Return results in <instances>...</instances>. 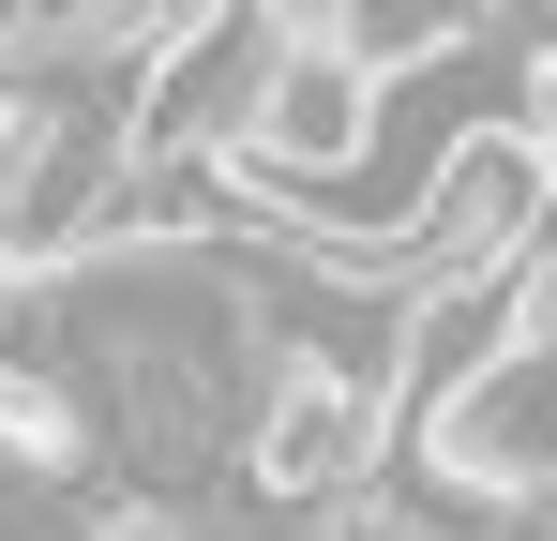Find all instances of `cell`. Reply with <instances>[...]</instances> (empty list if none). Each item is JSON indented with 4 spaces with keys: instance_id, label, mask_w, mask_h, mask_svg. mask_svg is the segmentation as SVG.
Listing matches in <instances>:
<instances>
[{
    "instance_id": "4",
    "label": "cell",
    "mask_w": 557,
    "mask_h": 541,
    "mask_svg": "<svg viewBox=\"0 0 557 541\" xmlns=\"http://www.w3.org/2000/svg\"><path fill=\"white\" fill-rule=\"evenodd\" d=\"M0 481H15V496L106 481V422H91V391H76V361L15 316V286H0Z\"/></svg>"
},
{
    "instance_id": "3",
    "label": "cell",
    "mask_w": 557,
    "mask_h": 541,
    "mask_svg": "<svg viewBox=\"0 0 557 541\" xmlns=\"http://www.w3.org/2000/svg\"><path fill=\"white\" fill-rule=\"evenodd\" d=\"M272 46H286V30L257 15V0H196L182 30H166V46L136 61L121 151H196V166H211V151H226V136L257 121V76H272Z\"/></svg>"
},
{
    "instance_id": "2",
    "label": "cell",
    "mask_w": 557,
    "mask_h": 541,
    "mask_svg": "<svg viewBox=\"0 0 557 541\" xmlns=\"http://www.w3.org/2000/svg\"><path fill=\"white\" fill-rule=\"evenodd\" d=\"M528 241H543V136L482 105L467 136H437V166L407 180V211H392L347 270L392 286V301H422V286H482V270H512Z\"/></svg>"
},
{
    "instance_id": "1",
    "label": "cell",
    "mask_w": 557,
    "mask_h": 541,
    "mask_svg": "<svg viewBox=\"0 0 557 541\" xmlns=\"http://www.w3.org/2000/svg\"><path fill=\"white\" fill-rule=\"evenodd\" d=\"M392 451H407V481L437 512L528 527L557 496V361H543V331H497L467 376H437L422 406H392Z\"/></svg>"
}]
</instances>
